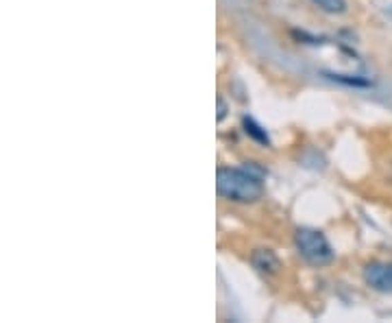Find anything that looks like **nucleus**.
Listing matches in <instances>:
<instances>
[{
    "label": "nucleus",
    "mask_w": 392,
    "mask_h": 323,
    "mask_svg": "<svg viewBox=\"0 0 392 323\" xmlns=\"http://www.w3.org/2000/svg\"><path fill=\"white\" fill-rule=\"evenodd\" d=\"M264 173L255 166L231 168L220 166L216 173V190L222 199L233 203H253L264 195Z\"/></svg>",
    "instance_id": "obj_1"
},
{
    "label": "nucleus",
    "mask_w": 392,
    "mask_h": 323,
    "mask_svg": "<svg viewBox=\"0 0 392 323\" xmlns=\"http://www.w3.org/2000/svg\"><path fill=\"white\" fill-rule=\"evenodd\" d=\"M294 247L299 256L308 260L314 267H325L334 260V249H331L329 241L321 229L314 227H301L294 234Z\"/></svg>",
    "instance_id": "obj_2"
},
{
    "label": "nucleus",
    "mask_w": 392,
    "mask_h": 323,
    "mask_svg": "<svg viewBox=\"0 0 392 323\" xmlns=\"http://www.w3.org/2000/svg\"><path fill=\"white\" fill-rule=\"evenodd\" d=\"M364 282L380 293H392V262H371L364 269Z\"/></svg>",
    "instance_id": "obj_3"
},
{
    "label": "nucleus",
    "mask_w": 392,
    "mask_h": 323,
    "mask_svg": "<svg viewBox=\"0 0 392 323\" xmlns=\"http://www.w3.org/2000/svg\"><path fill=\"white\" fill-rule=\"evenodd\" d=\"M251 262H253V267L262 273H277L281 267L279 258L270 252V249H258V252L251 256Z\"/></svg>",
    "instance_id": "obj_4"
},
{
    "label": "nucleus",
    "mask_w": 392,
    "mask_h": 323,
    "mask_svg": "<svg viewBox=\"0 0 392 323\" xmlns=\"http://www.w3.org/2000/svg\"><path fill=\"white\" fill-rule=\"evenodd\" d=\"M242 129H244V134L251 138V140H255L258 144H262V146H270V136H268V131L255 121V119H251V116H244L242 119Z\"/></svg>",
    "instance_id": "obj_5"
},
{
    "label": "nucleus",
    "mask_w": 392,
    "mask_h": 323,
    "mask_svg": "<svg viewBox=\"0 0 392 323\" xmlns=\"http://www.w3.org/2000/svg\"><path fill=\"white\" fill-rule=\"evenodd\" d=\"M312 3L327 13H342L346 9V0H312Z\"/></svg>",
    "instance_id": "obj_6"
},
{
    "label": "nucleus",
    "mask_w": 392,
    "mask_h": 323,
    "mask_svg": "<svg viewBox=\"0 0 392 323\" xmlns=\"http://www.w3.org/2000/svg\"><path fill=\"white\" fill-rule=\"evenodd\" d=\"M224 116H227V105H224L222 98H218V121H222Z\"/></svg>",
    "instance_id": "obj_7"
}]
</instances>
